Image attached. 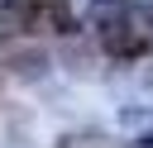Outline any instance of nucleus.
Returning <instances> with one entry per match:
<instances>
[{
	"mask_svg": "<svg viewBox=\"0 0 153 148\" xmlns=\"http://www.w3.org/2000/svg\"><path fill=\"white\" fill-rule=\"evenodd\" d=\"M100 43H105V53H110V57H120V62H139V57L148 53V43H153V29H148V19H143V14L120 10V14H110V19H105Z\"/></svg>",
	"mask_w": 153,
	"mask_h": 148,
	"instance_id": "1",
	"label": "nucleus"
},
{
	"mask_svg": "<svg viewBox=\"0 0 153 148\" xmlns=\"http://www.w3.org/2000/svg\"><path fill=\"white\" fill-rule=\"evenodd\" d=\"M148 91H153V72H148Z\"/></svg>",
	"mask_w": 153,
	"mask_h": 148,
	"instance_id": "2",
	"label": "nucleus"
}]
</instances>
